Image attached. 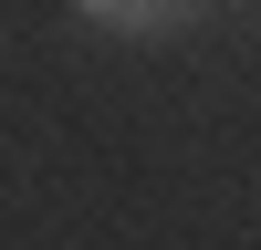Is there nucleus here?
I'll list each match as a JSON object with an SVG mask.
<instances>
[{"instance_id":"nucleus-1","label":"nucleus","mask_w":261,"mask_h":250,"mask_svg":"<svg viewBox=\"0 0 261 250\" xmlns=\"http://www.w3.org/2000/svg\"><path fill=\"white\" fill-rule=\"evenodd\" d=\"M84 21H105V32H167V21H188L199 0H73Z\"/></svg>"}]
</instances>
